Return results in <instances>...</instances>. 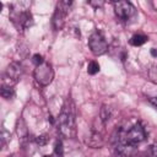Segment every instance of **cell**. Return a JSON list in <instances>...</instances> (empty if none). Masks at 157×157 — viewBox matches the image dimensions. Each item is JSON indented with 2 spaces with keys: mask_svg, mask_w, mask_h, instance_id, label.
Here are the masks:
<instances>
[{
  "mask_svg": "<svg viewBox=\"0 0 157 157\" xmlns=\"http://www.w3.org/2000/svg\"><path fill=\"white\" fill-rule=\"evenodd\" d=\"M29 4L28 2H16L12 6V10L10 12L11 21L16 26L17 31H25L26 28L31 27L33 25V16L27 9Z\"/></svg>",
  "mask_w": 157,
  "mask_h": 157,
  "instance_id": "obj_1",
  "label": "cell"
},
{
  "mask_svg": "<svg viewBox=\"0 0 157 157\" xmlns=\"http://www.w3.org/2000/svg\"><path fill=\"white\" fill-rule=\"evenodd\" d=\"M59 131L65 137H74L76 135L75 114L71 107H67V102L63 107L59 114Z\"/></svg>",
  "mask_w": 157,
  "mask_h": 157,
  "instance_id": "obj_2",
  "label": "cell"
},
{
  "mask_svg": "<svg viewBox=\"0 0 157 157\" xmlns=\"http://www.w3.org/2000/svg\"><path fill=\"white\" fill-rule=\"evenodd\" d=\"M33 76L40 86H48L54 78V71H53L52 65L44 61L42 65L36 66L33 71Z\"/></svg>",
  "mask_w": 157,
  "mask_h": 157,
  "instance_id": "obj_3",
  "label": "cell"
},
{
  "mask_svg": "<svg viewBox=\"0 0 157 157\" xmlns=\"http://www.w3.org/2000/svg\"><path fill=\"white\" fill-rule=\"evenodd\" d=\"M88 47L91 49V52L94 54V55H102L104 54L107 50H108V43L104 38V36L96 31L93 32L90 38H88Z\"/></svg>",
  "mask_w": 157,
  "mask_h": 157,
  "instance_id": "obj_4",
  "label": "cell"
},
{
  "mask_svg": "<svg viewBox=\"0 0 157 157\" xmlns=\"http://www.w3.org/2000/svg\"><path fill=\"white\" fill-rule=\"evenodd\" d=\"M145 139H146L145 129L139 123L134 124L124 135V141L128 144H131V145H137V144L142 142Z\"/></svg>",
  "mask_w": 157,
  "mask_h": 157,
  "instance_id": "obj_5",
  "label": "cell"
},
{
  "mask_svg": "<svg viewBox=\"0 0 157 157\" xmlns=\"http://www.w3.org/2000/svg\"><path fill=\"white\" fill-rule=\"evenodd\" d=\"M72 2L71 1H60L56 5V10L54 12L53 16V26L55 29H61L64 23H65V18L67 15V10L70 7Z\"/></svg>",
  "mask_w": 157,
  "mask_h": 157,
  "instance_id": "obj_6",
  "label": "cell"
},
{
  "mask_svg": "<svg viewBox=\"0 0 157 157\" xmlns=\"http://www.w3.org/2000/svg\"><path fill=\"white\" fill-rule=\"evenodd\" d=\"M114 12L118 18L123 21H128L135 15V7L129 1H115L114 2Z\"/></svg>",
  "mask_w": 157,
  "mask_h": 157,
  "instance_id": "obj_7",
  "label": "cell"
},
{
  "mask_svg": "<svg viewBox=\"0 0 157 157\" xmlns=\"http://www.w3.org/2000/svg\"><path fill=\"white\" fill-rule=\"evenodd\" d=\"M21 74H22L21 65L17 64V63H11L6 67V71H5V75H4V80H2V85L12 86L13 83H16L18 81Z\"/></svg>",
  "mask_w": 157,
  "mask_h": 157,
  "instance_id": "obj_8",
  "label": "cell"
},
{
  "mask_svg": "<svg viewBox=\"0 0 157 157\" xmlns=\"http://www.w3.org/2000/svg\"><path fill=\"white\" fill-rule=\"evenodd\" d=\"M115 150H117L118 155H120L121 157H131L136 152V145L128 144L123 140L115 145Z\"/></svg>",
  "mask_w": 157,
  "mask_h": 157,
  "instance_id": "obj_9",
  "label": "cell"
},
{
  "mask_svg": "<svg viewBox=\"0 0 157 157\" xmlns=\"http://www.w3.org/2000/svg\"><path fill=\"white\" fill-rule=\"evenodd\" d=\"M87 145L93 147V148H97V147H101L103 145V137H102V134L101 131L98 130H93L91 136L88 137L87 140Z\"/></svg>",
  "mask_w": 157,
  "mask_h": 157,
  "instance_id": "obj_10",
  "label": "cell"
},
{
  "mask_svg": "<svg viewBox=\"0 0 157 157\" xmlns=\"http://www.w3.org/2000/svg\"><path fill=\"white\" fill-rule=\"evenodd\" d=\"M147 40V37L144 36V34H135L130 38V44L134 45V47H139V45H142L144 43H146Z\"/></svg>",
  "mask_w": 157,
  "mask_h": 157,
  "instance_id": "obj_11",
  "label": "cell"
},
{
  "mask_svg": "<svg viewBox=\"0 0 157 157\" xmlns=\"http://www.w3.org/2000/svg\"><path fill=\"white\" fill-rule=\"evenodd\" d=\"M0 93H1V96H2L4 98L10 99V98L15 94V91H13L12 86H5V85H2V86H1V90H0Z\"/></svg>",
  "mask_w": 157,
  "mask_h": 157,
  "instance_id": "obj_12",
  "label": "cell"
},
{
  "mask_svg": "<svg viewBox=\"0 0 157 157\" xmlns=\"http://www.w3.org/2000/svg\"><path fill=\"white\" fill-rule=\"evenodd\" d=\"M109 118H110V110H109V108H107L105 105H103V107H102V109H101L99 119H101V120H102V123L104 124V123H107V121L109 120Z\"/></svg>",
  "mask_w": 157,
  "mask_h": 157,
  "instance_id": "obj_13",
  "label": "cell"
},
{
  "mask_svg": "<svg viewBox=\"0 0 157 157\" xmlns=\"http://www.w3.org/2000/svg\"><path fill=\"white\" fill-rule=\"evenodd\" d=\"M99 71V64L97 61H91L87 66V72L90 75H96Z\"/></svg>",
  "mask_w": 157,
  "mask_h": 157,
  "instance_id": "obj_14",
  "label": "cell"
},
{
  "mask_svg": "<svg viewBox=\"0 0 157 157\" xmlns=\"http://www.w3.org/2000/svg\"><path fill=\"white\" fill-rule=\"evenodd\" d=\"M54 152L58 157H63L64 156V147H63V142L61 141H56L55 147H54Z\"/></svg>",
  "mask_w": 157,
  "mask_h": 157,
  "instance_id": "obj_15",
  "label": "cell"
},
{
  "mask_svg": "<svg viewBox=\"0 0 157 157\" xmlns=\"http://www.w3.org/2000/svg\"><path fill=\"white\" fill-rule=\"evenodd\" d=\"M148 77H150L151 81H153V82L157 83V66H152V67L150 69V71H148Z\"/></svg>",
  "mask_w": 157,
  "mask_h": 157,
  "instance_id": "obj_16",
  "label": "cell"
},
{
  "mask_svg": "<svg viewBox=\"0 0 157 157\" xmlns=\"http://www.w3.org/2000/svg\"><path fill=\"white\" fill-rule=\"evenodd\" d=\"M32 63H33L36 66H39V65H42V64L44 63V60H43V56H42L40 54H34V55L32 56Z\"/></svg>",
  "mask_w": 157,
  "mask_h": 157,
  "instance_id": "obj_17",
  "label": "cell"
},
{
  "mask_svg": "<svg viewBox=\"0 0 157 157\" xmlns=\"http://www.w3.org/2000/svg\"><path fill=\"white\" fill-rule=\"evenodd\" d=\"M48 140H49V139H48L47 135H39V136L36 137V142H37L39 146H44V145H47Z\"/></svg>",
  "mask_w": 157,
  "mask_h": 157,
  "instance_id": "obj_18",
  "label": "cell"
},
{
  "mask_svg": "<svg viewBox=\"0 0 157 157\" xmlns=\"http://www.w3.org/2000/svg\"><path fill=\"white\" fill-rule=\"evenodd\" d=\"M9 139H10V134L5 129H2V132H1V142H2V146L6 144V140H9Z\"/></svg>",
  "mask_w": 157,
  "mask_h": 157,
  "instance_id": "obj_19",
  "label": "cell"
},
{
  "mask_svg": "<svg viewBox=\"0 0 157 157\" xmlns=\"http://www.w3.org/2000/svg\"><path fill=\"white\" fill-rule=\"evenodd\" d=\"M90 5L96 6V7H101V6H103V1H90Z\"/></svg>",
  "mask_w": 157,
  "mask_h": 157,
  "instance_id": "obj_20",
  "label": "cell"
},
{
  "mask_svg": "<svg viewBox=\"0 0 157 157\" xmlns=\"http://www.w3.org/2000/svg\"><path fill=\"white\" fill-rule=\"evenodd\" d=\"M150 102L157 108V97H151V98H150Z\"/></svg>",
  "mask_w": 157,
  "mask_h": 157,
  "instance_id": "obj_21",
  "label": "cell"
},
{
  "mask_svg": "<svg viewBox=\"0 0 157 157\" xmlns=\"http://www.w3.org/2000/svg\"><path fill=\"white\" fill-rule=\"evenodd\" d=\"M151 54H152L153 56H157V49H155V48H152V49H151Z\"/></svg>",
  "mask_w": 157,
  "mask_h": 157,
  "instance_id": "obj_22",
  "label": "cell"
},
{
  "mask_svg": "<svg viewBox=\"0 0 157 157\" xmlns=\"http://www.w3.org/2000/svg\"><path fill=\"white\" fill-rule=\"evenodd\" d=\"M44 157H52V156H50V155H47V156H44Z\"/></svg>",
  "mask_w": 157,
  "mask_h": 157,
  "instance_id": "obj_23",
  "label": "cell"
}]
</instances>
